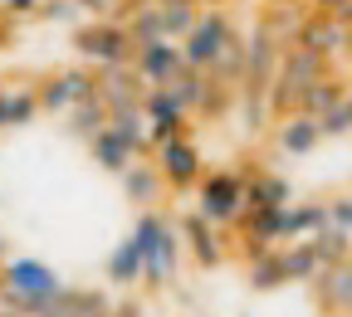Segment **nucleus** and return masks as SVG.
<instances>
[{
  "label": "nucleus",
  "instance_id": "nucleus-1",
  "mask_svg": "<svg viewBox=\"0 0 352 317\" xmlns=\"http://www.w3.org/2000/svg\"><path fill=\"white\" fill-rule=\"evenodd\" d=\"M132 244L142 254V288H171L176 274H182V230L162 215V210H138V224H132Z\"/></svg>",
  "mask_w": 352,
  "mask_h": 317
},
{
  "label": "nucleus",
  "instance_id": "nucleus-2",
  "mask_svg": "<svg viewBox=\"0 0 352 317\" xmlns=\"http://www.w3.org/2000/svg\"><path fill=\"white\" fill-rule=\"evenodd\" d=\"M0 307H10L20 317H30L44 298H54L64 288V279L54 274L44 259H30V254H10L6 263H0Z\"/></svg>",
  "mask_w": 352,
  "mask_h": 317
},
{
  "label": "nucleus",
  "instance_id": "nucleus-3",
  "mask_svg": "<svg viewBox=\"0 0 352 317\" xmlns=\"http://www.w3.org/2000/svg\"><path fill=\"white\" fill-rule=\"evenodd\" d=\"M245 210H250V176L245 171L220 166V171L201 176V186H196V215L201 220H210L215 230H235L245 220Z\"/></svg>",
  "mask_w": 352,
  "mask_h": 317
},
{
  "label": "nucleus",
  "instance_id": "nucleus-4",
  "mask_svg": "<svg viewBox=\"0 0 352 317\" xmlns=\"http://www.w3.org/2000/svg\"><path fill=\"white\" fill-rule=\"evenodd\" d=\"M235 44H240L235 20L220 10V5H206L201 20L191 25V34L182 39V59H186V69H196V73H215V64L226 59Z\"/></svg>",
  "mask_w": 352,
  "mask_h": 317
},
{
  "label": "nucleus",
  "instance_id": "nucleus-5",
  "mask_svg": "<svg viewBox=\"0 0 352 317\" xmlns=\"http://www.w3.org/2000/svg\"><path fill=\"white\" fill-rule=\"evenodd\" d=\"M323 73H328V59L294 44V49L279 59V73H274V83H270V103H274L279 113H298L303 93H308V88H314Z\"/></svg>",
  "mask_w": 352,
  "mask_h": 317
},
{
  "label": "nucleus",
  "instance_id": "nucleus-6",
  "mask_svg": "<svg viewBox=\"0 0 352 317\" xmlns=\"http://www.w3.org/2000/svg\"><path fill=\"white\" fill-rule=\"evenodd\" d=\"M74 49L98 69H118V64H132L138 44H132L122 20H88V25L74 30Z\"/></svg>",
  "mask_w": 352,
  "mask_h": 317
},
{
  "label": "nucleus",
  "instance_id": "nucleus-7",
  "mask_svg": "<svg viewBox=\"0 0 352 317\" xmlns=\"http://www.w3.org/2000/svg\"><path fill=\"white\" fill-rule=\"evenodd\" d=\"M34 98H39V113L64 117L69 108L98 98V73H88V69H54V73H44L34 83Z\"/></svg>",
  "mask_w": 352,
  "mask_h": 317
},
{
  "label": "nucleus",
  "instance_id": "nucleus-8",
  "mask_svg": "<svg viewBox=\"0 0 352 317\" xmlns=\"http://www.w3.org/2000/svg\"><path fill=\"white\" fill-rule=\"evenodd\" d=\"M152 166L162 171L166 191H176V196L196 191L201 176H206V156H201V147H196L191 137H171V142L152 147Z\"/></svg>",
  "mask_w": 352,
  "mask_h": 317
},
{
  "label": "nucleus",
  "instance_id": "nucleus-9",
  "mask_svg": "<svg viewBox=\"0 0 352 317\" xmlns=\"http://www.w3.org/2000/svg\"><path fill=\"white\" fill-rule=\"evenodd\" d=\"M142 117H147V142L162 147L171 137H191V113L171 98V88H147L142 93Z\"/></svg>",
  "mask_w": 352,
  "mask_h": 317
},
{
  "label": "nucleus",
  "instance_id": "nucleus-10",
  "mask_svg": "<svg viewBox=\"0 0 352 317\" xmlns=\"http://www.w3.org/2000/svg\"><path fill=\"white\" fill-rule=\"evenodd\" d=\"M132 73L142 78V88H166L186 73V59H182V44L176 39H152V44H138L132 54Z\"/></svg>",
  "mask_w": 352,
  "mask_h": 317
},
{
  "label": "nucleus",
  "instance_id": "nucleus-11",
  "mask_svg": "<svg viewBox=\"0 0 352 317\" xmlns=\"http://www.w3.org/2000/svg\"><path fill=\"white\" fill-rule=\"evenodd\" d=\"M176 230H182V249H186V259H191L196 268H206V274H210V268L226 263V254H230V249H226V230H215L210 220H201V215L191 210V215H182Z\"/></svg>",
  "mask_w": 352,
  "mask_h": 317
},
{
  "label": "nucleus",
  "instance_id": "nucleus-12",
  "mask_svg": "<svg viewBox=\"0 0 352 317\" xmlns=\"http://www.w3.org/2000/svg\"><path fill=\"white\" fill-rule=\"evenodd\" d=\"M142 78L132 73V64H118V69H98V103L108 108V117H122V113H142Z\"/></svg>",
  "mask_w": 352,
  "mask_h": 317
},
{
  "label": "nucleus",
  "instance_id": "nucleus-13",
  "mask_svg": "<svg viewBox=\"0 0 352 317\" xmlns=\"http://www.w3.org/2000/svg\"><path fill=\"white\" fill-rule=\"evenodd\" d=\"M30 317H113V303L103 288H74L64 283L54 298H44Z\"/></svg>",
  "mask_w": 352,
  "mask_h": 317
},
{
  "label": "nucleus",
  "instance_id": "nucleus-14",
  "mask_svg": "<svg viewBox=\"0 0 352 317\" xmlns=\"http://www.w3.org/2000/svg\"><path fill=\"white\" fill-rule=\"evenodd\" d=\"M314 293H318V307L328 317H352V259L323 268V274L314 279Z\"/></svg>",
  "mask_w": 352,
  "mask_h": 317
},
{
  "label": "nucleus",
  "instance_id": "nucleus-15",
  "mask_svg": "<svg viewBox=\"0 0 352 317\" xmlns=\"http://www.w3.org/2000/svg\"><path fill=\"white\" fill-rule=\"evenodd\" d=\"M318 142H323V127L314 113H284V122L274 127V147L284 156H308Z\"/></svg>",
  "mask_w": 352,
  "mask_h": 317
},
{
  "label": "nucleus",
  "instance_id": "nucleus-16",
  "mask_svg": "<svg viewBox=\"0 0 352 317\" xmlns=\"http://www.w3.org/2000/svg\"><path fill=\"white\" fill-rule=\"evenodd\" d=\"M122 196L138 205V210H157L162 196H166V180H162V171L142 156V161H132V166L122 171Z\"/></svg>",
  "mask_w": 352,
  "mask_h": 317
},
{
  "label": "nucleus",
  "instance_id": "nucleus-17",
  "mask_svg": "<svg viewBox=\"0 0 352 317\" xmlns=\"http://www.w3.org/2000/svg\"><path fill=\"white\" fill-rule=\"evenodd\" d=\"M347 39H352L347 25H338L333 15H308V20L298 25V49H314V54H323V59L342 54Z\"/></svg>",
  "mask_w": 352,
  "mask_h": 317
},
{
  "label": "nucleus",
  "instance_id": "nucleus-18",
  "mask_svg": "<svg viewBox=\"0 0 352 317\" xmlns=\"http://www.w3.org/2000/svg\"><path fill=\"white\" fill-rule=\"evenodd\" d=\"M88 156H94V161H98L103 171H113V176H122V171H127L132 161H142V152L132 147V142L122 137V132H118L113 122H108V127L98 132L94 142H88Z\"/></svg>",
  "mask_w": 352,
  "mask_h": 317
},
{
  "label": "nucleus",
  "instance_id": "nucleus-19",
  "mask_svg": "<svg viewBox=\"0 0 352 317\" xmlns=\"http://www.w3.org/2000/svg\"><path fill=\"white\" fill-rule=\"evenodd\" d=\"M328 230V200H294L284 205V244L314 239Z\"/></svg>",
  "mask_w": 352,
  "mask_h": 317
},
{
  "label": "nucleus",
  "instance_id": "nucleus-20",
  "mask_svg": "<svg viewBox=\"0 0 352 317\" xmlns=\"http://www.w3.org/2000/svg\"><path fill=\"white\" fill-rule=\"evenodd\" d=\"M245 176H250V210L294 205V191H289L284 176H274V171H254V161H245Z\"/></svg>",
  "mask_w": 352,
  "mask_h": 317
},
{
  "label": "nucleus",
  "instance_id": "nucleus-21",
  "mask_svg": "<svg viewBox=\"0 0 352 317\" xmlns=\"http://www.w3.org/2000/svg\"><path fill=\"white\" fill-rule=\"evenodd\" d=\"M39 117V98L34 88H0V132H15V127H30Z\"/></svg>",
  "mask_w": 352,
  "mask_h": 317
},
{
  "label": "nucleus",
  "instance_id": "nucleus-22",
  "mask_svg": "<svg viewBox=\"0 0 352 317\" xmlns=\"http://www.w3.org/2000/svg\"><path fill=\"white\" fill-rule=\"evenodd\" d=\"M103 279H108L113 288H138V283H142V254H138V244H132V239L113 244V254H108V263H103Z\"/></svg>",
  "mask_w": 352,
  "mask_h": 317
},
{
  "label": "nucleus",
  "instance_id": "nucleus-23",
  "mask_svg": "<svg viewBox=\"0 0 352 317\" xmlns=\"http://www.w3.org/2000/svg\"><path fill=\"white\" fill-rule=\"evenodd\" d=\"M279 259H284V279H289V283H314V279L323 274V259H318V249L308 244V239L279 244Z\"/></svg>",
  "mask_w": 352,
  "mask_h": 317
},
{
  "label": "nucleus",
  "instance_id": "nucleus-24",
  "mask_svg": "<svg viewBox=\"0 0 352 317\" xmlns=\"http://www.w3.org/2000/svg\"><path fill=\"white\" fill-rule=\"evenodd\" d=\"M347 103V88H342V78L338 73H323L314 88L303 93V103H298V113H314V117H323V113H333V108H342Z\"/></svg>",
  "mask_w": 352,
  "mask_h": 317
},
{
  "label": "nucleus",
  "instance_id": "nucleus-25",
  "mask_svg": "<svg viewBox=\"0 0 352 317\" xmlns=\"http://www.w3.org/2000/svg\"><path fill=\"white\" fill-rule=\"evenodd\" d=\"M157 10H162V34L182 44L191 34V25L201 20V5H191V0H157Z\"/></svg>",
  "mask_w": 352,
  "mask_h": 317
},
{
  "label": "nucleus",
  "instance_id": "nucleus-26",
  "mask_svg": "<svg viewBox=\"0 0 352 317\" xmlns=\"http://www.w3.org/2000/svg\"><path fill=\"white\" fill-rule=\"evenodd\" d=\"M64 122H69V132H74V137H83V142H94L98 132L108 127V108H103L98 98H88V103L69 108V113H64Z\"/></svg>",
  "mask_w": 352,
  "mask_h": 317
},
{
  "label": "nucleus",
  "instance_id": "nucleus-27",
  "mask_svg": "<svg viewBox=\"0 0 352 317\" xmlns=\"http://www.w3.org/2000/svg\"><path fill=\"white\" fill-rule=\"evenodd\" d=\"M245 268H250V288H259V293H270V288H284V283H289V279H284V259H279V249L250 259Z\"/></svg>",
  "mask_w": 352,
  "mask_h": 317
},
{
  "label": "nucleus",
  "instance_id": "nucleus-28",
  "mask_svg": "<svg viewBox=\"0 0 352 317\" xmlns=\"http://www.w3.org/2000/svg\"><path fill=\"white\" fill-rule=\"evenodd\" d=\"M122 25H127L132 44H152V39H166V34H162V10H157V0H152V5H138V10H132Z\"/></svg>",
  "mask_w": 352,
  "mask_h": 317
},
{
  "label": "nucleus",
  "instance_id": "nucleus-29",
  "mask_svg": "<svg viewBox=\"0 0 352 317\" xmlns=\"http://www.w3.org/2000/svg\"><path fill=\"white\" fill-rule=\"evenodd\" d=\"M171 88V98L182 103L186 113H201V98H206V88H210V73H196V69H186L176 83H166Z\"/></svg>",
  "mask_w": 352,
  "mask_h": 317
},
{
  "label": "nucleus",
  "instance_id": "nucleus-30",
  "mask_svg": "<svg viewBox=\"0 0 352 317\" xmlns=\"http://www.w3.org/2000/svg\"><path fill=\"white\" fill-rule=\"evenodd\" d=\"M352 235H338V230H323V235H314L308 244L318 249V259H323V268H333V263H347L352 259V244H347Z\"/></svg>",
  "mask_w": 352,
  "mask_h": 317
},
{
  "label": "nucleus",
  "instance_id": "nucleus-31",
  "mask_svg": "<svg viewBox=\"0 0 352 317\" xmlns=\"http://www.w3.org/2000/svg\"><path fill=\"white\" fill-rule=\"evenodd\" d=\"M328 230L352 235V196H333L328 200Z\"/></svg>",
  "mask_w": 352,
  "mask_h": 317
},
{
  "label": "nucleus",
  "instance_id": "nucleus-32",
  "mask_svg": "<svg viewBox=\"0 0 352 317\" xmlns=\"http://www.w3.org/2000/svg\"><path fill=\"white\" fill-rule=\"evenodd\" d=\"M318 127H323V137H347V132H352V108L342 103V108L323 113V117H318Z\"/></svg>",
  "mask_w": 352,
  "mask_h": 317
},
{
  "label": "nucleus",
  "instance_id": "nucleus-33",
  "mask_svg": "<svg viewBox=\"0 0 352 317\" xmlns=\"http://www.w3.org/2000/svg\"><path fill=\"white\" fill-rule=\"evenodd\" d=\"M74 10H78L74 0H44L39 15H44V20H74Z\"/></svg>",
  "mask_w": 352,
  "mask_h": 317
},
{
  "label": "nucleus",
  "instance_id": "nucleus-34",
  "mask_svg": "<svg viewBox=\"0 0 352 317\" xmlns=\"http://www.w3.org/2000/svg\"><path fill=\"white\" fill-rule=\"evenodd\" d=\"M78 10H94V20H113V5L118 0H74Z\"/></svg>",
  "mask_w": 352,
  "mask_h": 317
},
{
  "label": "nucleus",
  "instance_id": "nucleus-35",
  "mask_svg": "<svg viewBox=\"0 0 352 317\" xmlns=\"http://www.w3.org/2000/svg\"><path fill=\"white\" fill-rule=\"evenodd\" d=\"M44 0H6V15H39Z\"/></svg>",
  "mask_w": 352,
  "mask_h": 317
},
{
  "label": "nucleus",
  "instance_id": "nucleus-36",
  "mask_svg": "<svg viewBox=\"0 0 352 317\" xmlns=\"http://www.w3.org/2000/svg\"><path fill=\"white\" fill-rule=\"evenodd\" d=\"M113 317H147V307L138 298H122V303H113Z\"/></svg>",
  "mask_w": 352,
  "mask_h": 317
},
{
  "label": "nucleus",
  "instance_id": "nucleus-37",
  "mask_svg": "<svg viewBox=\"0 0 352 317\" xmlns=\"http://www.w3.org/2000/svg\"><path fill=\"white\" fill-rule=\"evenodd\" d=\"M314 5H323V10H333V5H338V0H314Z\"/></svg>",
  "mask_w": 352,
  "mask_h": 317
},
{
  "label": "nucleus",
  "instance_id": "nucleus-38",
  "mask_svg": "<svg viewBox=\"0 0 352 317\" xmlns=\"http://www.w3.org/2000/svg\"><path fill=\"white\" fill-rule=\"evenodd\" d=\"M0 317H20V312H10V307H0Z\"/></svg>",
  "mask_w": 352,
  "mask_h": 317
},
{
  "label": "nucleus",
  "instance_id": "nucleus-39",
  "mask_svg": "<svg viewBox=\"0 0 352 317\" xmlns=\"http://www.w3.org/2000/svg\"><path fill=\"white\" fill-rule=\"evenodd\" d=\"M196 5H215V0H196Z\"/></svg>",
  "mask_w": 352,
  "mask_h": 317
},
{
  "label": "nucleus",
  "instance_id": "nucleus-40",
  "mask_svg": "<svg viewBox=\"0 0 352 317\" xmlns=\"http://www.w3.org/2000/svg\"><path fill=\"white\" fill-rule=\"evenodd\" d=\"M0 88H6V73H0Z\"/></svg>",
  "mask_w": 352,
  "mask_h": 317
},
{
  "label": "nucleus",
  "instance_id": "nucleus-41",
  "mask_svg": "<svg viewBox=\"0 0 352 317\" xmlns=\"http://www.w3.org/2000/svg\"><path fill=\"white\" fill-rule=\"evenodd\" d=\"M240 317H250V312H240Z\"/></svg>",
  "mask_w": 352,
  "mask_h": 317
},
{
  "label": "nucleus",
  "instance_id": "nucleus-42",
  "mask_svg": "<svg viewBox=\"0 0 352 317\" xmlns=\"http://www.w3.org/2000/svg\"><path fill=\"white\" fill-rule=\"evenodd\" d=\"M347 103H352V93H347Z\"/></svg>",
  "mask_w": 352,
  "mask_h": 317
},
{
  "label": "nucleus",
  "instance_id": "nucleus-43",
  "mask_svg": "<svg viewBox=\"0 0 352 317\" xmlns=\"http://www.w3.org/2000/svg\"><path fill=\"white\" fill-rule=\"evenodd\" d=\"M191 5H196V0H191Z\"/></svg>",
  "mask_w": 352,
  "mask_h": 317
},
{
  "label": "nucleus",
  "instance_id": "nucleus-44",
  "mask_svg": "<svg viewBox=\"0 0 352 317\" xmlns=\"http://www.w3.org/2000/svg\"><path fill=\"white\" fill-rule=\"evenodd\" d=\"M0 288H6V283H0Z\"/></svg>",
  "mask_w": 352,
  "mask_h": 317
},
{
  "label": "nucleus",
  "instance_id": "nucleus-45",
  "mask_svg": "<svg viewBox=\"0 0 352 317\" xmlns=\"http://www.w3.org/2000/svg\"><path fill=\"white\" fill-rule=\"evenodd\" d=\"M347 108H352V103H347Z\"/></svg>",
  "mask_w": 352,
  "mask_h": 317
}]
</instances>
